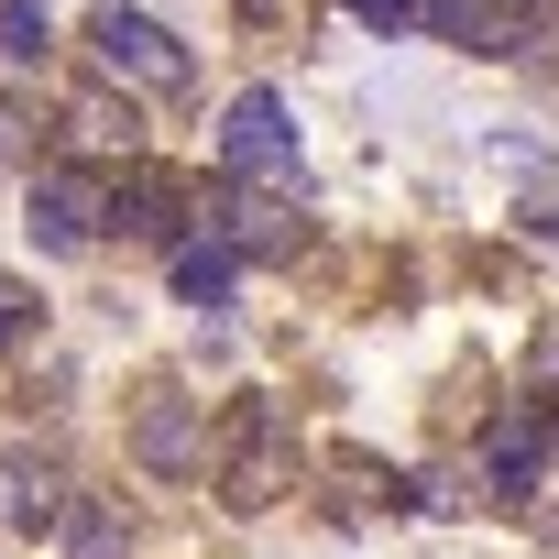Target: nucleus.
Here are the masks:
<instances>
[{"mask_svg":"<svg viewBox=\"0 0 559 559\" xmlns=\"http://www.w3.org/2000/svg\"><path fill=\"white\" fill-rule=\"evenodd\" d=\"M219 230H230V252H297V219L274 209V198H252V187L219 198Z\"/></svg>","mask_w":559,"mask_h":559,"instance_id":"nucleus-10","label":"nucleus"},{"mask_svg":"<svg viewBox=\"0 0 559 559\" xmlns=\"http://www.w3.org/2000/svg\"><path fill=\"white\" fill-rule=\"evenodd\" d=\"M0 165H34V110H23V99L0 110Z\"/></svg>","mask_w":559,"mask_h":559,"instance_id":"nucleus-15","label":"nucleus"},{"mask_svg":"<svg viewBox=\"0 0 559 559\" xmlns=\"http://www.w3.org/2000/svg\"><path fill=\"white\" fill-rule=\"evenodd\" d=\"M56 537H67V559H121V548H132V515H121L110 493H78Z\"/></svg>","mask_w":559,"mask_h":559,"instance_id":"nucleus-11","label":"nucleus"},{"mask_svg":"<svg viewBox=\"0 0 559 559\" xmlns=\"http://www.w3.org/2000/svg\"><path fill=\"white\" fill-rule=\"evenodd\" d=\"M132 461H143V472H165V483H187V472L209 461L198 406H187V395H143V417H132Z\"/></svg>","mask_w":559,"mask_h":559,"instance_id":"nucleus-7","label":"nucleus"},{"mask_svg":"<svg viewBox=\"0 0 559 559\" xmlns=\"http://www.w3.org/2000/svg\"><path fill=\"white\" fill-rule=\"evenodd\" d=\"M45 0H0V56H12V67H45Z\"/></svg>","mask_w":559,"mask_h":559,"instance_id":"nucleus-13","label":"nucleus"},{"mask_svg":"<svg viewBox=\"0 0 559 559\" xmlns=\"http://www.w3.org/2000/svg\"><path fill=\"white\" fill-rule=\"evenodd\" d=\"M483 472H493V493H537V428H526V417H515V428H493Z\"/></svg>","mask_w":559,"mask_h":559,"instance_id":"nucleus-12","label":"nucleus"},{"mask_svg":"<svg viewBox=\"0 0 559 559\" xmlns=\"http://www.w3.org/2000/svg\"><path fill=\"white\" fill-rule=\"evenodd\" d=\"M352 12H362L373 34H406V23H417V0H352Z\"/></svg>","mask_w":559,"mask_h":559,"instance_id":"nucleus-16","label":"nucleus"},{"mask_svg":"<svg viewBox=\"0 0 559 559\" xmlns=\"http://www.w3.org/2000/svg\"><path fill=\"white\" fill-rule=\"evenodd\" d=\"M88 56H99V78H121V88H143V99H176V88L198 78V56H187L154 12H132V0H99V12H88Z\"/></svg>","mask_w":559,"mask_h":559,"instance_id":"nucleus-2","label":"nucleus"},{"mask_svg":"<svg viewBox=\"0 0 559 559\" xmlns=\"http://www.w3.org/2000/svg\"><path fill=\"white\" fill-rule=\"evenodd\" d=\"M219 165L241 187H297V110L274 99V88H241L230 121H219Z\"/></svg>","mask_w":559,"mask_h":559,"instance_id":"nucleus-3","label":"nucleus"},{"mask_svg":"<svg viewBox=\"0 0 559 559\" xmlns=\"http://www.w3.org/2000/svg\"><path fill=\"white\" fill-rule=\"evenodd\" d=\"M67 504H78V493H67V472H56V461H23V450L0 461V537L45 548V537L67 526Z\"/></svg>","mask_w":559,"mask_h":559,"instance_id":"nucleus-6","label":"nucleus"},{"mask_svg":"<svg viewBox=\"0 0 559 559\" xmlns=\"http://www.w3.org/2000/svg\"><path fill=\"white\" fill-rule=\"evenodd\" d=\"M23 341H34V297H23V286H0V352H23Z\"/></svg>","mask_w":559,"mask_h":559,"instance_id":"nucleus-14","label":"nucleus"},{"mask_svg":"<svg viewBox=\"0 0 559 559\" xmlns=\"http://www.w3.org/2000/svg\"><path fill=\"white\" fill-rule=\"evenodd\" d=\"M99 219H110V230H132V241H176V187H165L154 165H121Z\"/></svg>","mask_w":559,"mask_h":559,"instance_id":"nucleus-8","label":"nucleus"},{"mask_svg":"<svg viewBox=\"0 0 559 559\" xmlns=\"http://www.w3.org/2000/svg\"><path fill=\"white\" fill-rule=\"evenodd\" d=\"M219 493L241 504V515H263L274 493H286L297 483V428H286V406H274V395H241L230 417H219Z\"/></svg>","mask_w":559,"mask_h":559,"instance_id":"nucleus-1","label":"nucleus"},{"mask_svg":"<svg viewBox=\"0 0 559 559\" xmlns=\"http://www.w3.org/2000/svg\"><path fill=\"white\" fill-rule=\"evenodd\" d=\"M417 23H439L472 56H526L537 45V0H417Z\"/></svg>","mask_w":559,"mask_h":559,"instance_id":"nucleus-5","label":"nucleus"},{"mask_svg":"<svg viewBox=\"0 0 559 559\" xmlns=\"http://www.w3.org/2000/svg\"><path fill=\"white\" fill-rule=\"evenodd\" d=\"M99 209H110V187H99V176L45 165V176H34V219H23V230H34L45 252H88V241H99Z\"/></svg>","mask_w":559,"mask_h":559,"instance_id":"nucleus-4","label":"nucleus"},{"mask_svg":"<svg viewBox=\"0 0 559 559\" xmlns=\"http://www.w3.org/2000/svg\"><path fill=\"white\" fill-rule=\"evenodd\" d=\"M165 274H176V297H187L198 319H219V308H230V286H241V252H230V241H176V263H165Z\"/></svg>","mask_w":559,"mask_h":559,"instance_id":"nucleus-9","label":"nucleus"}]
</instances>
